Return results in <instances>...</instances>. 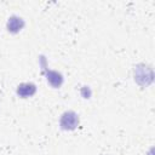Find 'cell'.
<instances>
[{"label":"cell","mask_w":155,"mask_h":155,"mask_svg":"<svg viewBox=\"0 0 155 155\" xmlns=\"http://www.w3.org/2000/svg\"><path fill=\"white\" fill-rule=\"evenodd\" d=\"M154 79L153 69L148 65H137L134 69V80L139 85H150Z\"/></svg>","instance_id":"obj_1"},{"label":"cell","mask_w":155,"mask_h":155,"mask_svg":"<svg viewBox=\"0 0 155 155\" xmlns=\"http://www.w3.org/2000/svg\"><path fill=\"white\" fill-rule=\"evenodd\" d=\"M61 127L63 130H68V131H71V130H75L76 126L79 125V116L76 113L69 110V111H65L62 117H61Z\"/></svg>","instance_id":"obj_2"},{"label":"cell","mask_w":155,"mask_h":155,"mask_svg":"<svg viewBox=\"0 0 155 155\" xmlns=\"http://www.w3.org/2000/svg\"><path fill=\"white\" fill-rule=\"evenodd\" d=\"M36 92V86L33 82H23L17 87V94L22 98L31 97Z\"/></svg>","instance_id":"obj_3"},{"label":"cell","mask_w":155,"mask_h":155,"mask_svg":"<svg viewBox=\"0 0 155 155\" xmlns=\"http://www.w3.org/2000/svg\"><path fill=\"white\" fill-rule=\"evenodd\" d=\"M24 25V22L21 17L18 16H12L8 18V22H7V30L11 31V33H17L19 31Z\"/></svg>","instance_id":"obj_4"},{"label":"cell","mask_w":155,"mask_h":155,"mask_svg":"<svg viewBox=\"0 0 155 155\" xmlns=\"http://www.w3.org/2000/svg\"><path fill=\"white\" fill-rule=\"evenodd\" d=\"M46 76H47V78H46L47 81H48L54 88L59 87V86L62 85V82H63V76H62V74L58 73V71L47 70V71H46Z\"/></svg>","instance_id":"obj_5"}]
</instances>
